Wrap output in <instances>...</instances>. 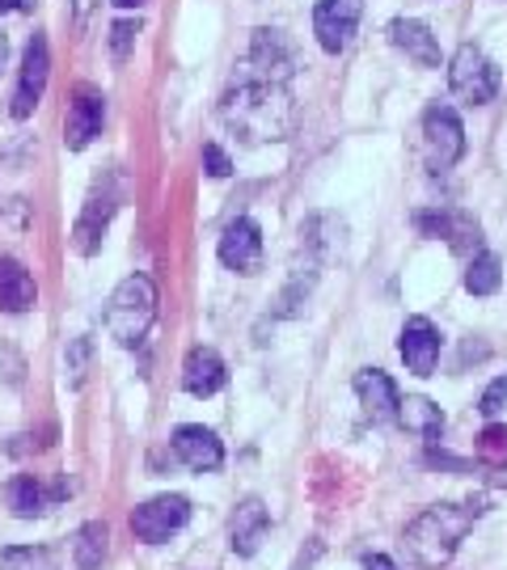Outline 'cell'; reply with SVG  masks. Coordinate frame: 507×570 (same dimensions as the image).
Returning <instances> with one entry per match:
<instances>
[{"label": "cell", "mask_w": 507, "mask_h": 570, "mask_svg": "<svg viewBox=\"0 0 507 570\" xmlns=\"http://www.w3.org/2000/svg\"><path fill=\"white\" fill-rule=\"evenodd\" d=\"M89 364H94V343L81 334V338H72V343H68V351H64V381H68V389L85 385Z\"/></svg>", "instance_id": "26"}, {"label": "cell", "mask_w": 507, "mask_h": 570, "mask_svg": "<svg viewBox=\"0 0 507 570\" xmlns=\"http://www.w3.org/2000/svg\"><path fill=\"white\" fill-rule=\"evenodd\" d=\"M191 524V503L183 494H157L131 511V532L140 537L144 546H162L174 532H183Z\"/></svg>", "instance_id": "6"}, {"label": "cell", "mask_w": 507, "mask_h": 570, "mask_svg": "<svg viewBox=\"0 0 507 570\" xmlns=\"http://www.w3.org/2000/svg\"><path fill=\"white\" fill-rule=\"evenodd\" d=\"M389 42H393L398 51H406L419 68H440V42H436V35L427 30L423 21H415V18L389 21Z\"/></svg>", "instance_id": "16"}, {"label": "cell", "mask_w": 507, "mask_h": 570, "mask_svg": "<svg viewBox=\"0 0 507 570\" xmlns=\"http://www.w3.org/2000/svg\"><path fill=\"white\" fill-rule=\"evenodd\" d=\"M157 322V284L148 275H127L106 301V330L119 346H140Z\"/></svg>", "instance_id": "3"}, {"label": "cell", "mask_w": 507, "mask_h": 570, "mask_svg": "<svg viewBox=\"0 0 507 570\" xmlns=\"http://www.w3.org/2000/svg\"><path fill=\"white\" fill-rule=\"evenodd\" d=\"M0 570H60V562L47 546H13L0 553Z\"/></svg>", "instance_id": "25"}, {"label": "cell", "mask_w": 507, "mask_h": 570, "mask_svg": "<svg viewBox=\"0 0 507 570\" xmlns=\"http://www.w3.org/2000/svg\"><path fill=\"white\" fill-rule=\"evenodd\" d=\"M448 85H452V94L469 106H487L495 94H499V68L474 47H457V56L448 63Z\"/></svg>", "instance_id": "5"}, {"label": "cell", "mask_w": 507, "mask_h": 570, "mask_svg": "<svg viewBox=\"0 0 507 570\" xmlns=\"http://www.w3.org/2000/svg\"><path fill=\"white\" fill-rule=\"evenodd\" d=\"M398 351H402L406 367H410L415 376H431L436 364H440V330L431 326L427 317H406Z\"/></svg>", "instance_id": "13"}, {"label": "cell", "mask_w": 507, "mask_h": 570, "mask_svg": "<svg viewBox=\"0 0 507 570\" xmlns=\"http://www.w3.org/2000/svg\"><path fill=\"white\" fill-rule=\"evenodd\" d=\"M47 72H51V51H47V39L35 35V39L26 42V56H21V81L18 94H13V106H9L13 119H30L35 115V106L42 102V89H47Z\"/></svg>", "instance_id": "8"}, {"label": "cell", "mask_w": 507, "mask_h": 570, "mask_svg": "<svg viewBox=\"0 0 507 570\" xmlns=\"http://www.w3.org/2000/svg\"><path fill=\"white\" fill-rule=\"evenodd\" d=\"M101 0H72V18H77V26H89V18L98 13Z\"/></svg>", "instance_id": "31"}, {"label": "cell", "mask_w": 507, "mask_h": 570, "mask_svg": "<svg viewBox=\"0 0 507 570\" xmlns=\"http://www.w3.org/2000/svg\"><path fill=\"white\" fill-rule=\"evenodd\" d=\"M136 35H140V21L123 18L110 26V60L123 63L127 56H131V47H136Z\"/></svg>", "instance_id": "28"}, {"label": "cell", "mask_w": 507, "mask_h": 570, "mask_svg": "<svg viewBox=\"0 0 507 570\" xmlns=\"http://www.w3.org/2000/svg\"><path fill=\"white\" fill-rule=\"evenodd\" d=\"M482 503H431L406 524V553L419 570H445L478 524Z\"/></svg>", "instance_id": "2"}, {"label": "cell", "mask_w": 507, "mask_h": 570, "mask_svg": "<svg viewBox=\"0 0 507 570\" xmlns=\"http://www.w3.org/2000/svg\"><path fill=\"white\" fill-rule=\"evenodd\" d=\"M351 385H355V397H360V406H364V414L372 423H393L398 419L402 393H398L389 372H381V367H360Z\"/></svg>", "instance_id": "11"}, {"label": "cell", "mask_w": 507, "mask_h": 570, "mask_svg": "<svg viewBox=\"0 0 507 570\" xmlns=\"http://www.w3.org/2000/svg\"><path fill=\"white\" fill-rule=\"evenodd\" d=\"M398 423H402L410 435H419L427 444H436L445 435V410L427 397H402L398 402Z\"/></svg>", "instance_id": "21"}, {"label": "cell", "mask_w": 507, "mask_h": 570, "mask_svg": "<svg viewBox=\"0 0 507 570\" xmlns=\"http://www.w3.org/2000/svg\"><path fill=\"white\" fill-rule=\"evenodd\" d=\"M64 490H68V487L42 490L39 478L21 473V478H13V482L4 487V499H9V508H13V515H21V520H35V515H42V511L51 508L56 499H64Z\"/></svg>", "instance_id": "19"}, {"label": "cell", "mask_w": 507, "mask_h": 570, "mask_svg": "<svg viewBox=\"0 0 507 570\" xmlns=\"http://www.w3.org/2000/svg\"><path fill=\"white\" fill-rule=\"evenodd\" d=\"M478 461L490 469H507V428L504 423H490L478 435Z\"/></svg>", "instance_id": "27"}, {"label": "cell", "mask_w": 507, "mask_h": 570, "mask_svg": "<svg viewBox=\"0 0 507 570\" xmlns=\"http://www.w3.org/2000/svg\"><path fill=\"white\" fill-rule=\"evenodd\" d=\"M174 456H178L191 473H212V469L224 465V444L216 440V431L186 423V428L174 431Z\"/></svg>", "instance_id": "14"}, {"label": "cell", "mask_w": 507, "mask_h": 570, "mask_svg": "<svg viewBox=\"0 0 507 570\" xmlns=\"http://www.w3.org/2000/svg\"><path fill=\"white\" fill-rule=\"evenodd\" d=\"M415 225L423 228L427 237H445L452 245V254H478L482 249V228L466 212H419Z\"/></svg>", "instance_id": "10"}, {"label": "cell", "mask_w": 507, "mask_h": 570, "mask_svg": "<svg viewBox=\"0 0 507 570\" xmlns=\"http://www.w3.org/2000/svg\"><path fill=\"white\" fill-rule=\"evenodd\" d=\"M466 157V131L452 106H427L423 115V161L431 174H448Z\"/></svg>", "instance_id": "4"}, {"label": "cell", "mask_w": 507, "mask_h": 570, "mask_svg": "<svg viewBox=\"0 0 507 570\" xmlns=\"http://www.w3.org/2000/svg\"><path fill=\"white\" fill-rule=\"evenodd\" d=\"M254 68H263V81H280L292 72V51L280 30H254V51H250Z\"/></svg>", "instance_id": "20"}, {"label": "cell", "mask_w": 507, "mask_h": 570, "mask_svg": "<svg viewBox=\"0 0 507 570\" xmlns=\"http://www.w3.org/2000/svg\"><path fill=\"white\" fill-rule=\"evenodd\" d=\"M203 165H207V174H212V178H228V169H233L221 144H207V148H203Z\"/></svg>", "instance_id": "30"}, {"label": "cell", "mask_w": 507, "mask_h": 570, "mask_svg": "<svg viewBox=\"0 0 507 570\" xmlns=\"http://www.w3.org/2000/svg\"><path fill=\"white\" fill-rule=\"evenodd\" d=\"M364 18V0H318L313 9V35L322 42V51L339 56L355 35V26Z\"/></svg>", "instance_id": "7"}, {"label": "cell", "mask_w": 507, "mask_h": 570, "mask_svg": "<svg viewBox=\"0 0 507 570\" xmlns=\"http://www.w3.org/2000/svg\"><path fill=\"white\" fill-rule=\"evenodd\" d=\"M224 381H228V372H224V360L212 351V346H195L191 355H186L183 364V389L191 397H212V393H221Z\"/></svg>", "instance_id": "15"}, {"label": "cell", "mask_w": 507, "mask_h": 570, "mask_svg": "<svg viewBox=\"0 0 507 570\" xmlns=\"http://www.w3.org/2000/svg\"><path fill=\"white\" fill-rule=\"evenodd\" d=\"M507 406V376H499V381H490L487 393H482V402H478V410L487 414V419H495L499 410Z\"/></svg>", "instance_id": "29"}, {"label": "cell", "mask_w": 507, "mask_h": 570, "mask_svg": "<svg viewBox=\"0 0 507 570\" xmlns=\"http://www.w3.org/2000/svg\"><path fill=\"white\" fill-rule=\"evenodd\" d=\"M106 553H110V529L101 520L81 524L77 537H72V562L81 570H98L106 562Z\"/></svg>", "instance_id": "23"}, {"label": "cell", "mask_w": 507, "mask_h": 570, "mask_svg": "<svg viewBox=\"0 0 507 570\" xmlns=\"http://www.w3.org/2000/svg\"><path fill=\"white\" fill-rule=\"evenodd\" d=\"M101 119H106V98L98 89H77V98L68 106V122H64V144L72 153H81L94 144V136H101Z\"/></svg>", "instance_id": "12"}, {"label": "cell", "mask_w": 507, "mask_h": 570, "mask_svg": "<svg viewBox=\"0 0 507 570\" xmlns=\"http://www.w3.org/2000/svg\"><path fill=\"white\" fill-rule=\"evenodd\" d=\"M4 56H9V39L0 35V68H4Z\"/></svg>", "instance_id": "34"}, {"label": "cell", "mask_w": 507, "mask_h": 570, "mask_svg": "<svg viewBox=\"0 0 507 570\" xmlns=\"http://www.w3.org/2000/svg\"><path fill=\"white\" fill-rule=\"evenodd\" d=\"M115 4H119V9H140L144 0H115Z\"/></svg>", "instance_id": "35"}, {"label": "cell", "mask_w": 507, "mask_h": 570, "mask_svg": "<svg viewBox=\"0 0 507 570\" xmlns=\"http://www.w3.org/2000/svg\"><path fill=\"white\" fill-rule=\"evenodd\" d=\"M110 212H115V199H110V190L106 195H89V204H85L81 220H77V233H72V245H77V254H94L101 242V233L110 225Z\"/></svg>", "instance_id": "22"}, {"label": "cell", "mask_w": 507, "mask_h": 570, "mask_svg": "<svg viewBox=\"0 0 507 570\" xmlns=\"http://www.w3.org/2000/svg\"><path fill=\"white\" fill-rule=\"evenodd\" d=\"M504 284V263H499V254H490V249H478L466 266V287L474 296H495Z\"/></svg>", "instance_id": "24"}, {"label": "cell", "mask_w": 507, "mask_h": 570, "mask_svg": "<svg viewBox=\"0 0 507 570\" xmlns=\"http://www.w3.org/2000/svg\"><path fill=\"white\" fill-rule=\"evenodd\" d=\"M221 119L233 136H242L245 144H271L284 140L296 127V102L280 81H242L237 89H228L221 102Z\"/></svg>", "instance_id": "1"}, {"label": "cell", "mask_w": 507, "mask_h": 570, "mask_svg": "<svg viewBox=\"0 0 507 570\" xmlns=\"http://www.w3.org/2000/svg\"><path fill=\"white\" fill-rule=\"evenodd\" d=\"M39 301L35 275L18 263V258H0V308L4 313H26Z\"/></svg>", "instance_id": "18"}, {"label": "cell", "mask_w": 507, "mask_h": 570, "mask_svg": "<svg viewBox=\"0 0 507 570\" xmlns=\"http://www.w3.org/2000/svg\"><path fill=\"white\" fill-rule=\"evenodd\" d=\"M364 570H398V567L389 562L386 553H368V558H364Z\"/></svg>", "instance_id": "32"}, {"label": "cell", "mask_w": 507, "mask_h": 570, "mask_svg": "<svg viewBox=\"0 0 507 570\" xmlns=\"http://www.w3.org/2000/svg\"><path fill=\"white\" fill-rule=\"evenodd\" d=\"M221 263L237 275H259L263 271V233L250 216H237L221 233Z\"/></svg>", "instance_id": "9"}, {"label": "cell", "mask_w": 507, "mask_h": 570, "mask_svg": "<svg viewBox=\"0 0 507 570\" xmlns=\"http://www.w3.org/2000/svg\"><path fill=\"white\" fill-rule=\"evenodd\" d=\"M35 9V0H0V13H26Z\"/></svg>", "instance_id": "33"}, {"label": "cell", "mask_w": 507, "mask_h": 570, "mask_svg": "<svg viewBox=\"0 0 507 570\" xmlns=\"http://www.w3.org/2000/svg\"><path fill=\"white\" fill-rule=\"evenodd\" d=\"M266 529H271V515H266L263 499H245L242 508L233 511V524H228V546L233 553H242V558H254L259 546H263Z\"/></svg>", "instance_id": "17"}]
</instances>
